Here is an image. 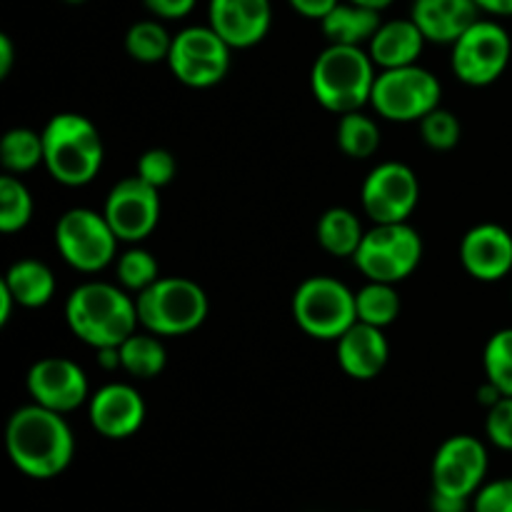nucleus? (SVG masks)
Returning <instances> with one entry per match:
<instances>
[{"instance_id":"1","label":"nucleus","mask_w":512,"mask_h":512,"mask_svg":"<svg viewBox=\"0 0 512 512\" xmlns=\"http://www.w3.org/2000/svg\"><path fill=\"white\" fill-rule=\"evenodd\" d=\"M5 450L20 473L33 480H50L73 463L75 438L65 415L30 403L8 418Z\"/></svg>"},{"instance_id":"2","label":"nucleus","mask_w":512,"mask_h":512,"mask_svg":"<svg viewBox=\"0 0 512 512\" xmlns=\"http://www.w3.org/2000/svg\"><path fill=\"white\" fill-rule=\"evenodd\" d=\"M65 323L90 348H115L140 330L135 295L115 283L78 285L65 300Z\"/></svg>"},{"instance_id":"3","label":"nucleus","mask_w":512,"mask_h":512,"mask_svg":"<svg viewBox=\"0 0 512 512\" xmlns=\"http://www.w3.org/2000/svg\"><path fill=\"white\" fill-rule=\"evenodd\" d=\"M40 133L43 165L55 183L83 188L98 178L105 160V145L93 120L80 113H58Z\"/></svg>"},{"instance_id":"4","label":"nucleus","mask_w":512,"mask_h":512,"mask_svg":"<svg viewBox=\"0 0 512 512\" xmlns=\"http://www.w3.org/2000/svg\"><path fill=\"white\" fill-rule=\"evenodd\" d=\"M378 65L368 48L360 45H330L315 58L310 68L313 98L330 113H355L370 105Z\"/></svg>"},{"instance_id":"5","label":"nucleus","mask_w":512,"mask_h":512,"mask_svg":"<svg viewBox=\"0 0 512 512\" xmlns=\"http://www.w3.org/2000/svg\"><path fill=\"white\" fill-rule=\"evenodd\" d=\"M140 328L160 338L190 335L205 323L210 303L195 280L170 275L160 278L140 295H135Z\"/></svg>"},{"instance_id":"6","label":"nucleus","mask_w":512,"mask_h":512,"mask_svg":"<svg viewBox=\"0 0 512 512\" xmlns=\"http://www.w3.org/2000/svg\"><path fill=\"white\" fill-rule=\"evenodd\" d=\"M423 238L410 223H375L365 233L353 263L368 280L398 285L418 270Z\"/></svg>"},{"instance_id":"7","label":"nucleus","mask_w":512,"mask_h":512,"mask_svg":"<svg viewBox=\"0 0 512 512\" xmlns=\"http://www.w3.org/2000/svg\"><path fill=\"white\" fill-rule=\"evenodd\" d=\"M293 318L305 335L315 340H338L358 323L355 293L330 275L303 280L293 295Z\"/></svg>"},{"instance_id":"8","label":"nucleus","mask_w":512,"mask_h":512,"mask_svg":"<svg viewBox=\"0 0 512 512\" xmlns=\"http://www.w3.org/2000/svg\"><path fill=\"white\" fill-rule=\"evenodd\" d=\"M443 85L428 68L405 65V68L380 70L375 80L370 108L390 123H420L428 113L440 108Z\"/></svg>"},{"instance_id":"9","label":"nucleus","mask_w":512,"mask_h":512,"mask_svg":"<svg viewBox=\"0 0 512 512\" xmlns=\"http://www.w3.org/2000/svg\"><path fill=\"white\" fill-rule=\"evenodd\" d=\"M118 235L103 213L70 208L55 223V248L60 258L78 273H100L118 255Z\"/></svg>"},{"instance_id":"10","label":"nucleus","mask_w":512,"mask_h":512,"mask_svg":"<svg viewBox=\"0 0 512 512\" xmlns=\"http://www.w3.org/2000/svg\"><path fill=\"white\" fill-rule=\"evenodd\" d=\"M512 58V40L498 20L480 18L450 45V68L460 83L485 88L500 80Z\"/></svg>"},{"instance_id":"11","label":"nucleus","mask_w":512,"mask_h":512,"mask_svg":"<svg viewBox=\"0 0 512 512\" xmlns=\"http://www.w3.org/2000/svg\"><path fill=\"white\" fill-rule=\"evenodd\" d=\"M230 48L210 25H190L173 35L168 68L188 88H213L228 75Z\"/></svg>"},{"instance_id":"12","label":"nucleus","mask_w":512,"mask_h":512,"mask_svg":"<svg viewBox=\"0 0 512 512\" xmlns=\"http://www.w3.org/2000/svg\"><path fill=\"white\" fill-rule=\"evenodd\" d=\"M420 200V180L410 165H375L360 188V205L373 223H408Z\"/></svg>"},{"instance_id":"13","label":"nucleus","mask_w":512,"mask_h":512,"mask_svg":"<svg viewBox=\"0 0 512 512\" xmlns=\"http://www.w3.org/2000/svg\"><path fill=\"white\" fill-rule=\"evenodd\" d=\"M103 215L120 243H143L160 223V190L138 175L120 180L105 198Z\"/></svg>"},{"instance_id":"14","label":"nucleus","mask_w":512,"mask_h":512,"mask_svg":"<svg viewBox=\"0 0 512 512\" xmlns=\"http://www.w3.org/2000/svg\"><path fill=\"white\" fill-rule=\"evenodd\" d=\"M488 475V450L475 435H453L438 448L430 468L433 490L473 498Z\"/></svg>"},{"instance_id":"15","label":"nucleus","mask_w":512,"mask_h":512,"mask_svg":"<svg viewBox=\"0 0 512 512\" xmlns=\"http://www.w3.org/2000/svg\"><path fill=\"white\" fill-rule=\"evenodd\" d=\"M25 388L33 403L68 415L90 400V383L85 370L70 358H40L25 375Z\"/></svg>"},{"instance_id":"16","label":"nucleus","mask_w":512,"mask_h":512,"mask_svg":"<svg viewBox=\"0 0 512 512\" xmlns=\"http://www.w3.org/2000/svg\"><path fill=\"white\" fill-rule=\"evenodd\" d=\"M90 425L108 440H125L145 423V400L133 385L108 383L88 400Z\"/></svg>"},{"instance_id":"17","label":"nucleus","mask_w":512,"mask_h":512,"mask_svg":"<svg viewBox=\"0 0 512 512\" xmlns=\"http://www.w3.org/2000/svg\"><path fill=\"white\" fill-rule=\"evenodd\" d=\"M208 25L233 50L263 43L273 25L270 0H210Z\"/></svg>"},{"instance_id":"18","label":"nucleus","mask_w":512,"mask_h":512,"mask_svg":"<svg viewBox=\"0 0 512 512\" xmlns=\"http://www.w3.org/2000/svg\"><path fill=\"white\" fill-rule=\"evenodd\" d=\"M460 263L470 278L498 283L512 270V235L498 223H480L460 240Z\"/></svg>"},{"instance_id":"19","label":"nucleus","mask_w":512,"mask_h":512,"mask_svg":"<svg viewBox=\"0 0 512 512\" xmlns=\"http://www.w3.org/2000/svg\"><path fill=\"white\" fill-rule=\"evenodd\" d=\"M338 365L348 378L373 380L385 370L390 358V345L383 328L368 323H355L335 340Z\"/></svg>"},{"instance_id":"20","label":"nucleus","mask_w":512,"mask_h":512,"mask_svg":"<svg viewBox=\"0 0 512 512\" xmlns=\"http://www.w3.org/2000/svg\"><path fill=\"white\" fill-rule=\"evenodd\" d=\"M480 13L483 10L475 0H415L410 18L428 43L453 45L470 25L478 23Z\"/></svg>"},{"instance_id":"21","label":"nucleus","mask_w":512,"mask_h":512,"mask_svg":"<svg viewBox=\"0 0 512 512\" xmlns=\"http://www.w3.org/2000/svg\"><path fill=\"white\" fill-rule=\"evenodd\" d=\"M425 43L428 40L413 18L383 20L378 33L368 43V53L380 70L405 68V65L418 63Z\"/></svg>"},{"instance_id":"22","label":"nucleus","mask_w":512,"mask_h":512,"mask_svg":"<svg viewBox=\"0 0 512 512\" xmlns=\"http://www.w3.org/2000/svg\"><path fill=\"white\" fill-rule=\"evenodd\" d=\"M380 25H383L380 10L365 8V5L350 3V0H340L320 20V30L330 45H360V48H365L373 40Z\"/></svg>"},{"instance_id":"23","label":"nucleus","mask_w":512,"mask_h":512,"mask_svg":"<svg viewBox=\"0 0 512 512\" xmlns=\"http://www.w3.org/2000/svg\"><path fill=\"white\" fill-rule=\"evenodd\" d=\"M5 288L18 300V308H45L55 295V275L45 263L33 258L15 260L3 278Z\"/></svg>"},{"instance_id":"24","label":"nucleus","mask_w":512,"mask_h":512,"mask_svg":"<svg viewBox=\"0 0 512 512\" xmlns=\"http://www.w3.org/2000/svg\"><path fill=\"white\" fill-rule=\"evenodd\" d=\"M365 233L368 230L363 228V220L350 208H328L315 228L320 248L333 258H355Z\"/></svg>"},{"instance_id":"25","label":"nucleus","mask_w":512,"mask_h":512,"mask_svg":"<svg viewBox=\"0 0 512 512\" xmlns=\"http://www.w3.org/2000/svg\"><path fill=\"white\" fill-rule=\"evenodd\" d=\"M120 363H123L125 373L133 375V378L153 380L168 365V353H165L160 335H153L140 328L138 333H133L120 345Z\"/></svg>"},{"instance_id":"26","label":"nucleus","mask_w":512,"mask_h":512,"mask_svg":"<svg viewBox=\"0 0 512 512\" xmlns=\"http://www.w3.org/2000/svg\"><path fill=\"white\" fill-rule=\"evenodd\" d=\"M335 140L348 158L368 160L380 150L383 133H380V125L375 123V118L365 115L363 110H355V113L340 115Z\"/></svg>"},{"instance_id":"27","label":"nucleus","mask_w":512,"mask_h":512,"mask_svg":"<svg viewBox=\"0 0 512 512\" xmlns=\"http://www.w3.org/2000/svg\"><path fill=\"white\" fill-rule=\"evenodd\" d=\"M170 45H173V35L168 33L163 20L158 18L138 20L125 33V50H128V55L135 63H168Z\"/></svg>"},{"instance_id":"28","label":"nucleus","mask_w":512,"mask_h":512,"mask_svg":"<svg viewBox=\"0 0 512 512\" xmlns=\"http://www.w3.org/2000/svg\"><path fill=\"white\" fill-rule=\"evenodd\" d=\"M400 308H403V303H400L395 285L368 280L363 288L355 290V313H358L360 323L385 330L398 320Z\"/></svg>"},{"instance_id":"29","label":"nucleus","mask_w":512,"mask_h":512,"mask_svg":"<svg viewBox=\"0 0 512 512\" xmlns=\"http://www.w3.org/2000/svg\"><path fill=\"white\" fill-rule=\"evenodd\" d=\"M0 165L10 175L30 173L43 165V133L33 128H10L0 140Z\"/></svg>"},{"instance_id":"30","label":"nucleus","mask_w":512,"mask_h":512,"mask_svg":"<svg viewBox=\"0 0 512 512\" xmlns=\"http://www.w3.org/2000/svg\"><path fill=\"white\" fill-rule=\"evenodd\" d=\"M33 218V195L18 175L5 173L0 178V230L13 235Z\"/></svg>"},{"instance_id":"31","label":"nucleus","mask_w":512,"mask_h":512,"mask_svg":"<svg viewBox=\"0 0 512 512\" xmlns=\"http://www.w3.org/2000/svg\"><path fill=\"white\" fill-rule=\"evenodd\" d=\"M115 278H118L120 288H125L133 295H140L150 285L158 283L163 275H160V265L155 255L150 250L140 248V245H133L125 253H120L118 263H115Z\"/></svg>"},{"instance_id":"32","label":"nucleus","mask_w":512,"mask_h":512,"mask_svg":"<svg viewBox=\"0 0 512 512\" xmlns=\"http://www.w3.org/2000/svg\"><path fill=\"white\" fill-rule=\"evenodd\" d=\"M485 378L498 385L500 393L512 395V328L490 335L483 353Z\"/></svg>"},{"instance_id":"33","label":"nucleus","mask_w":512,"mask_h":512,"mask_svg":"<svg viewBox=\"0 0 512 512\" xmlns=\"http://www.w3.org/2000/svg\"><path fill=\"white\" fill-rule=\"evenodd\" d=\"M418 125L423 143L428 145V148L438 150V153L453 150L455 145L460 143V138H463V125H460L458 115L448 108H435L433 113L425 115Z\"/></svg>"},{"instance_id":"34","label":"nucleus","mask_w":512,"mask_h":512,"mask_svg":"<svg viewBox=\"0 0 512 512\" xmlns=\"http://www.w3.org/2000/svg\"><path fill=\"white\" fill-rule=\"evenodd\" d=\"M175 173H178V160H175V155L165 148L145 150L138 158V165H135V175L158 190H163L165 185L173 183Z\"/></svg>"},{"instance_id":"35","label":"nucleus","mask_w":512,"mask_h":512,"mask_svg":"<svg viewBox=\"0 0 512 512\" xmlns=\"http://www.w3.org/2000/svg\"><path fill=\"white\" fill-rule=\"evenodd\" d=\"M485 435L495 448L512 453V395L500 398L485 415Z\"/></svg>"},{"instance_id":"36","label":"nucleus","mask_w":512,"mask_h":512,"mask_svg":"<svg viewBox=\"0 0 512 512\" xmlns=\"http://www.w3.org/2000/svg\"><path fill=\"white\" fill-rule=\"evenodd\" d=\"M473 512H512V478L480 485L473 495Z\"/></svg>"},{"instance_id":"37","label":"nucleus","mask_w":512,"mask_h":512,"mask_svg":"<svg viewBox=\"0 0 512 512\" xmlns=\"http://www.w3.org/2000/svg\"><path fill=\"white\" fill-rule=\"evenodd\" d=\"M145 10L158 20H180L188 18L195 10L198 0H143Z\"/></svg>"},{"instance_id":"38","label":"nucleus","mask_w":512,"mask_h":512,"mask_svg":"<svg viewBox=\"0 0 512 512\" xmlns=\"http://www.w3.org/2000/svg\"><path fill=\"white\" fill-rule=\"evenodd\" d=\"M288 3L298 15H303V18L308 20H318L320 23L340 0H288Z\"/></svg>"},{"instance_id":"39","label":"nucleus","mask_w":512,"mask_h":512,"mask_svg":"<svg viewBox=\"0 0 512 512\" xmlns=\"http://www.w3.org/2000/svg\"><path fill=\"white\" fill-rule=\"evenodd\" d=\"M430 510L468 512V498H458V495H448V493H438V490H433V495H430Z\"/></svg>"},{"instance_id":"40","label":"nucleus","mask_w":512,"mask_h":512,"mask_svg":"<svg viewBox=\"0 0 512 512\" xmlns=\"http://www.w3.org/2000/svg\"><path fill=\"white\" fill-rule=\"evenodd\" d=\"M15 65V45L10 35L0 33V80L8 78Z\"/></svg>"},{"instance_id":"41","label":"nucleus","mask_w":512,"mask_h":512,"mask_svg":"<svg viewBox=\"0 0 512 512\" xmlns=\"http://www.w3.org/2000/svg\"><path fill=\"white\" fill-rule=\"evenodd\" d=\"M475 3L493 18H512V0H475Z\"/></svg>"},{"instance_id":"42","label":"nucleus","mask_w":512,"mask_h":512,"mask_svg":"<svg viewBox=\"0 0 512 512\" xmlns=\"http://www.w3.org/2000/svg\"><path fill=\"white\" fill-rule=\"evenodd\" d=\"M98 353V365L103 370H123V363H120V345H115V348H100L95 350Z\"/></svg>"},{"instance_id":"43","label":"nucleus","mask_w":512,"mask_h":512,"mask_svg":"<svg viewBox=\"0 0 512 512\" xmlns=\"http://www.w3.org/2000/svg\"><path fill=\"white\" fill-rule=\"evenodd\" d=\"M475 398H478V403L485 405V408H493V405L498 403L500 398H505V395L500 393L498 385H493L488 378H485V383L480 385L478 393H475Z\"/></svg>"},{"instance_id":"44","label":"nucleus","mask_w":512,"mask_h":512,"mask_svg":"<svg viewBox=\"0 0 512 512\" xmlns=\"http://www.w3.org/2000/svg\"><path fill=\"white\" fill-rule=\"evenodd\" d=\"M15 305H18V300L5 288V283H0V325H8V320L13 318Z\"/></svg>"},{"instance_id":"45","label":"nucleus","mask_w":512,"mask_h":512,"mask_svg":"<svg viewBox=\"0 0 512 512\" xmlns=\"http://www.w3.org/2000/svg\"><path fill=\"white\" fill-rule=\"evenodd\" d=\"M350 3H358V5H365V8H373V10H380L383 13L388 5H393L395 0H350Z\"/></svg>"},{"instance_id":"46","label":"nucleus","mask_w":512,"mask_h":512,"mask_svg":"<svg viewBox=\"0 0 512 512\" xmlns=\"http://www.w3.org/2000/svg\"><path fill=\"white\" fill-rule=\"evenodd\" d=\"M65 3H70V5H80V3H85V0H65Z\"/></svg>"}]
</instances>
